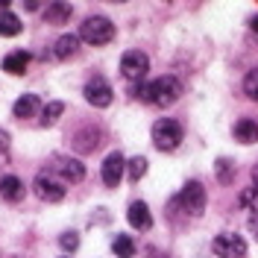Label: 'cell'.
Here are the masks:
<instances>
[{
	"instance_id": "cell-1",
	"label": "cell",
	"mask_w": 258,
	"mask_h": 258,
	"mask_svg": "<svg viewBox=\"0 0 258 258\" xmlns=\"http://www.w3.org/2000/svg\"><path fill=\"white\" fill-rule=\"evenodd\" d=\"M138 97L144 103H153L159 109H167V106H173L179 97H182V82L176 77H159V80L141 85L138 88Z\"/></svg>"
},
{
	"instance_id": "cell-2",
	"label": "cell",
	"mask_w": 258,
	"mask_h": 258,
	"mask_svg": "<svg viewBox=\"0 0 258 258\" xmlns=\"http://www.w3.org/2000/svg\"><path fill=\"white\" fill-rule=\"evenodd\" d=\"M114 38V24L109 21V18L103 15H91L85 18L80 24V41H88V44H109Z\"/></svg>"
},
{
	"instance_id": "cell-3",
	"label": "cell",
	"mask_w": 258,
	"mask_h": 258,
	"mask_svg": "<svg viewBox=\"0 0 258 258\" xmlns=\"http://www.w3.org/2000/svg\"><path fill=\"white\" fill-rule=\"evenodd\" d=\"M153 144L156 150L161 153H170V150H176L182 144V126H179V120L173 117H161L153 123Z\"/></svg>"
},
{
	"instance_id": "cell-4",
	"label": "cell",
	"mask_w": 258,
	"mask_h": 258,
	"mask_svg": "<svg viewBox=\"0 0 258 258\" xmlns=\"http://www.w3.org/2000/svg\"><path fill=\"white\" fill-rule=\"evenodd\" d=\"M32 188H35V197L38 200H44V203H62L64 200V182L53 170H41L35 182H32Z\"/></svg>"
},
{
	"instance_id": "cell-5",
	"label": "cell",
	"mask_w": 258,
	"mask_h": 258,
	"mask_svg": "<svg viewBox=\"0 0 258 258\" xmlns=\"http://www.w3.org/2000/svg\"><path fill=\"white\" fill-rule=\"evenodd\" d=\"M147 71H150V59H147V53H141V50H126V53L120 56V74H123L129 82L144 80Z\"/></svg>"
},
{
	"instance_id": "cell-6",
	"label": "cell",
	"mask_w": 258,
	"mask_h": 258,
	"mask_svg": "<svg viewBox=\"0 0 258 258\" xmlns=\"http://www.w3.org/2000/svg\"><path fill=\"white\" fill-rule=\"evenodd\" d=\"M82 97H85V103L88 106H94V109H106V106H112V85L103 80V77H94V80L85 82V88H82Z\"/></svg>"
},
{
	"instance_id": "cell-7",
	"label": "cell",
	"mask_w": 258,
	"mask_h": 258,
	"mask_svg": "<svg viewBox=\"0 0 258 258\" xmlns=\"http://www.w3.org/2000/svg\"><path fill=\"white\" fill-rule=\"evenodd\" d=\"M179 203H182V209L188 211V214H203L206 211V188L197 182V179H191V182H185V188H182V194H179Z\"/></svg>"
},
{
	"instance_id": "cell-8",
	"label": "cell",
	"mask_w": 258,
	"mask_h": 258,
	"mask_svg": "<svg viewBox=\"0 0 258 258\" xmlns=\"http://www.w3.org/2000/svg\"><path fill=\"white\" fill-rule=\"evenodd\" d=\"M123 173H126V159H123L120 153H109V156L103 159V167H100L103 185H106V188H117L120 179H123Z\"/></svg>"
},
{
	"instance_id": "cell-9",
	"label": "cell",
	"mask_w": 258,
	"mask_h": 258,
	"mask_svg": "<svg viewBox=\"0 0 258 258\" xmlns=\"http://www.w3.org/2000/svg\"><path fill=\"white\" fill-rule=\"evenodd\" d=\"M211 249L217 258H243L246 255V241L241 235H217Z\"/></svg>"
},
{
	"instance_id": "cell-10",
	"label": "cell",
	"mask_w": 258,
	"mask_h": 258,
	"mask_svg": "<svg viewBox=\"0 0 258 258\" xmlns=\"http://www.w3.org/2000/svg\"><path fill=\"white\" fill-rule=\"evenodd\" d=\"M50 170L62 182H82L85 179V164L80 159H71V156H59V159L50 164Z\"/></svg>"
},
{
	"instance_id": "cell-11",
	"label": "cell",
	"mask_w": 258,
	"mask_h": 258,
	"mask_svg": "<svg viewBox=\"0 0 258 258\" xmlns=\"http://www.w3.org/2000/svg\"><path fill=\"white\" fill-rule=\"evenodd\" d=\"M100 141H103V132L94 126L88 129H80L77 135H74V150L77 153H94L97 147H100Z\"/></svg>"
},
{
	"instance_id": "cell-12",
	"label": "cell",
	"mask_w": 258,
	"mask_h": 258,
	"mask_svg": "<svg viewBox=\"0 0 258 258\" xmlns=\"http://www.w3.org/2000/svg\"><path fill=\"white\" fill-rule=\"evenodd\" d=\"M126 220H129V226H135L138 232H147V229L153 226V214H150V209H147V203L135 200V203L129 206V211H126Z\"/></svg>"
},
{
	"instance_id": "cell-13",
	"label": "cell",
	"mask_w": 258,
	"mask_h": 258,
	"mask_svg": "<svg viewBox=\"0 0 258 258\" xmlns=\"http://www.w3.org/2000/svg\"><path fill=\"white\" fill-rule=\"evenodd\" d=\"M24 182L12 173H6V176H0V197L6 200V203H21L24 200Z\"/></svg>"
},
{
	"instance_id": "cell-14",
	"label": "cell",
	"mask_w": 258,
	"mask_h": 258,
	"mask_svg": "<svg viewBox=\"0 0 258 258\" xmlns=\"http://www.w3.org/2000/svg\"><path fill=\"white\" fill-rule=\"evenodd\" d=\"M38 109H41V100H38V94H21L15 100V106H12V114H15V117H21V120H27V117H35V114H38Z\"/></svg>"
},
{
	"instance_id": "cell-15",
	"label": "cell",
	"mask_w": 258,
	"mask_h": 258,
	"mask_svg": "<svg viewBox=\"0 0 258 258\" xmlns=\"http://www.w3.org/2000/svg\"><path fill=\"white\" fill-rule=\"evenodd\" d=\"M30 53L27 50H15V53H9L6 59H3V71L6 74H12V77H24L27 74V68H30Z\"/></svg>"
},
{
	"instance_id": "cell-16",
	"label": "cell",
	"mask_w": 258,
	"mask_h": 258,
	"mask_svg": "<svg viewBox=\"0 0 258 258\" xmlns=\"http://www.w3.org/2000/svg\"><path fill=\"white\" fill-rule=\"evenodd\" d=\"M77 50H80V35H59L53 44V56L59 62H64V59H74Z\"/></svg>"
},
{
	"instance_id": "cell-17",
	"label": "cell",
	"mask_w": 258,
	"mask_h": 258,
	"mask_svg": "<svg viewBox=\"0 0 258 258\" xmlns=\"http://www.w3.org/2000/svg\"><path fill=\"white\" fill-rule=\"evenodd\" d=\"M74 12V6L68 0H53L47 9H44V24H64Z\"/></svg>"
},
{
	"instance_id": "cell-18",
	"label": "cell",
	"mask_w": 258,
	"mask_h": 258,
	"mask_svg": "<svg viewBox=\"0 0 258 258\" xmlns=\"http://www.w3.org/2000/svg\"><path fill=\"white\" fill-rule=\"evenodd\" d=\"M235 141H241V144H255L258 141V123L252 117H241L235 123Z\"/></svg>"
},
{
	"instance_id": "cell-19",
	"label": "cell",
	"mask_w": 258,
	"mask_h": 258,
	"mask_svg": "<svg viewBox=\"0 0 258 258\" xmlns=\"http://www.w3.org/2000/svg\"><path fill=\"white\" fill-rule=\"evenodd\" d=\"M21 30H24V24H21V18H18L15 12H3V15H0V35H3V38L21 35Z\"/></svg>"
},
{
	"instance_id": "cell-20",
	"label": "cell",
	"mask_w": 258,
	"mask_h": 258,
	"mask_svg": "<svg viewBox=\"0 0 258 258\" xmlns=\"http://www.w3.org/2000/svg\"><path fill=\"white\" fill-rule=\"evenodd\" d=\"M62 114H64V103H62V100H53V103H47V106L41 109V126H53Z\"/></svg>"
},
{
	"instance_id": "cell-21",
	"label": "cell",
	"mask_w": 258,
	"mask_h": 258,
	"mask_svg": "<svg viewBox=\"0 0 258 258\" xmlns=\"http://www.w3.org/2000/svg\"><path fill=\"white\" fill-rule=\"evenodd\" d=\"M112 249H114L117 258H132L135 255V241H132L129 235H117V238L112 241Z\"/></svg>"
},
{
	"instance_id": "cell-22",
	"label": "cell",
	"mask_w": 258,
	"mask_h": 258,
	"mask_svg": "<svg viewBox=\"0 0 258 258\" xmlns=\"http://www.w3.org/2000/svg\"><path fill=\"white\" fill-rule=\"evenodd\" d=\"M214 173H217V182H232L235 179V164H232V159H217V164H214Z\"/></svg>"
},
{
	"instance_id": "cell-23",
	"label": "cell",
	"mask_w": 258,
	"mask_h": 258,
	"mask_svg": "<svg viewBox=\"0 0 258 258\" xmlns=\"http://www.w3.org/2000/svg\"><path fill=\"white\" fill-rule=\"evenodd\" d=\"M144 173H147V159L144 156H135V159L126 161V176L132 179V182H138Z\"/></svg>"
},
{
	"instance_id": "cell-24",
	"label": "cell",
	"mask_w": 258,
	"mask_h": 258,
	"mask_svg": "<svg viewBox=\"0 0 258 258\" xmlns=\"http://www.w3.org/2000/svg\"><path fill=\"white\" fill-rule=\"evenodd\" d=\"M243 94L258 100V68H252V71L243 77Z\"/></svg>"
},
{
	"instance_id": "cell-25",
	"label": "cell",
	"mask_w": 258,
	"mask_h": 258,
	"mask_svg": "<svg viewBox=\"0 0 258 258\" xmlns=\"http://www.w3.org/2000/svg\"><path fill=\"white\" fill-rule=\"evenodd\" d=\"M59 243H62L64 252H74V249L80 246V238H77V232H64L62 238H59Z\"/></svg>"
},
{
	"instance_id": "cell-26",
	"label": "cell",
	"mask_w": 258,
	"mask_h": 258,
	"mask_svg": "<svg viewBox=\"0 0 258 258\" xmlns=\"http://www.w3.org/2000/svg\"><path fill=\"white\" fill-rule=\"evenodd\" d=\"M241 203H243V206H246V209L258 211V188H249V191H243Z\"/></svg>"
},
{
	"instance_id": "cell-27",
	"label": "cell",
	"mask_w": 258,
	"mask_h": 258,
	"mask_svg": "<svg viewBox=\"0 0 258 258\" xmlns=\"http://www.w3.org/2000/svg\"><path fill=\"white\" fill-rule=\"evenodd\" d=\"M9 141H12V138H9V132H6V129H0V153H6V150H9Z\"/></svg>"
},
{
	"instance_id": "cell-28",
	"label": "cell",
	"mask_w": 258,
	"mask_h": 258,
	"mask_svg": "<svg viewBox=\"0 0 258 258\" xmlns=\"http://www.w3.org/2000/svg\"><path fill=\"white\" fill-rule=\"evenodd\" d=\"M21 3H24V9H27V12H35V9L41 6V0H21Z\"/></svg>"
},
{
	"instance_id": "cell-29",
	"label": "cell",
	"mask_w": 258,
	"mask_h": 258,
	"mask_svg": "<svg viewBox=\"0 0 258 258\" xmlns=\"http://www.w3.org/2000/svg\"><path fill=\"white\" fill-rule=\"evenodd\" d=\"M252 182H255V188H258V164L252 167Z\"/></svg>"
},
{
	"instance_id": "cell-30",
	"label": "cell",
	"mask_w": 258,
	"mask_h": 258,
	"mask_svg": "<svg viewBox=\"0 0 258 258\" xmlns=\"http://www.w3.org/2000/svg\"><path fill=\"white\" fill-rule=\"evenodd\" d=\"M252 32H258V15L252 18Z\"/></svg>"
},
{
	"instance_id": "cell-31",
	"label": "cell",
	"mask_w": 258,
	"mask_h": 258,
	"mask_svg": "<svg viewBox=\"0 0 258 258\" xmlns=\"http://www.w3.org/2000/svg\"><path fill=\"white\" fill-rule=\"evenodd\" d=\"M9 3H12V0H0V9H6V6H9Z\"/></svg>"
}]
</instances>
